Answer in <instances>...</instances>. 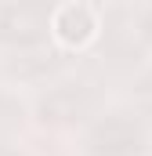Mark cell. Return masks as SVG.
I'll return each instance as SVG.
<instances>
[{
    "label": "cell",
    "mask_w": 152,
    "mask_h": 156,
    "mask_svg": "<svg viewBox=\"0 0 152 156\" xmlns=\"http://www.w3.org/2000/svg\"><path fill=\"white\" fill-rule=\"evenodd\" d=\"M102 33V18L87 0H65L51 15V37L65 51H83L91 47Z\"/></svg>",
    "instance_id": "obj_1"
}]
</instances>
